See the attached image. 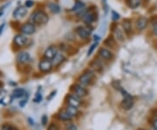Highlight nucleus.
<instances>
[{
	"instance_id": "obj_1",
	"label": "nucleus",
	"mask_w": 157,
	"mask_h": 130,
	"mask_svg": "<svg viewBox=\"0 0 157 130\" xmlns=\"http://www.w3.org/2000/svg\"><path fill=\"white\" fill-rule=\"evenodd\" d=\"M31 21L33 25H43L48 22V16L46 12L42 11H39L34 12L31 16Z\"/></svg>"
},
{
	"instance_id": "obj_2",
	"label": "nucleus",
	"mask_w": 157,
	"mask_h": 130,
	"mask_svg": "<svg viewBox=\"0 0 157 130\" xmlns=\"http://www.w3.org/2000/svg\"><path fill=\"white\" fill-rule=\"evenodd\" d=\"M122 93H123V99H122V101H121V107H122V109H124V110H130L132 107H133V106H134V99H133V97L130 95V94H128L127 93H126L125 91H122Z\"/></svg>"
},
{
	"instance_id": "obj_3",
	"label": "nucleus",
	"mask_w": 157,
	"mask_h": 130,
	"mask_svg": "<svg viewBox=\"0 0 157 130\" xmlns=\"http://www.w3.org/2000/svg\"><path fill=\"white\" fill-rule=\"evenodd\" d=\"M93 78H94V73H92L91 71H86L78 78V81L81 86H85L89 85V83L92 81Z\"/></svg>"
},
{
	"instance_id": "obj_4",
	"label": "nucleus",
	"mask_w": 157,
	"mask_h": 130,
	"mask_svg": "<svg viewBox=\"0 0 157 130\" xmlns=\"http://www.w3.org/2000/svg\"><path fill=\"white\" fill-rule=\"evenodd\" d=\"M83 22L87 25H90L91 24H93L95 19H96V16L94 12H86V11H83L82 14L80 15Z\"/></svg>"
},
{
	"instance_id": "obj_5",
	"label": "nucleus",
	"mask_w": 157,
	"mask_h": 130,
	"mask_svg": "<svg viewBox=\"0 0 157 130\" xmlns=\"http://www.w3.org/2000/svg\"><path fill=\"white\" fill-rule=\"evenodd\" d=\"M76 33L81 38H87L91 33H92V29L89 27H83V26H78L76 28Z\"/></svg>"
},
{
	"instance_id": "obj_6",
	"label": "nucleus",
	"mask_w": 157,
	"mask_h": 130,
	"mask_svg": "<svg viewBox=\"0 0 157 130\" xmlns=\"http://www.w3.org/2000/svg\"><path fill=\"white\" fill-rule=\"evenodd\" d=\"M52 65H52V62L51 60H41L39 63V68L43 73H48V72H50L52 70Z\"/></svg>"
},
{
	"instance_id": "obj_7",
	"label": "nucleus",
	"mask_w": 157,
	"mask_h": 130,
	"mask_svg": "<svg viewBox=\"0 0 157 130\" xmlns=\"http://www.w3.org/2000/svg\"><path fill=\"white\" fill-rule=\"evenodd\" d=\"M74 94L78 98H84L87 95V90L80 84H76L74 86Z\"/></svg>"
},
{
	"instance_id": "obj_8",
	"label": "nucleus",
	"mask_w": 157,
	"mask_h": 130,
	"mask_svg": "<svg viewBox=\"0 0 157 130\" xmlns=\"http://www.w3.org/2000/svg\"><path fill=\"white\" fill-rule=\"evenodd\" d=\"M57 53H58V51H57V48L55 46H50L46 50V52L44 53V56H45L46 60H52Z\"/></svg>"
},
{
	"instance_id": "obj_9",
	"label": "nucleus",
	"mask_w": 157,
	"mask_h": 130,
	"mask_svg": "<svg viewBox=\"0 0 157 130\" xmlns=\"http://www.w3.org/2000/svg\"><path fill=\"white\" fill-rule=\"evenodd\" d=\"M35 31H36L35 25L31 23L25 24L21 28V32L25 35H31V34L35 33Z\"/></svg>"
},
{
	"instance_id": "obj_10",
	"label": "nucleus",
	"mask_w": 157,
	"mask_h": 130,
	"mask_svg": "<svg viewBox=\"0 0 157 130\" xmlns=\"http://www.w3.org/2000/svg\"><path fill=\"white\" fill-rule=\"evenodd\" d=\"M27 14V10L24 6H19L13 12V17L17 19H20Z\"/></svg>"
},
{
	"instance_id": "obj_11",
	"label": "nucleus",
	"mask_w": 157,
	"mask_h": 130,
	"mask_svg": "<svg viewBox=\"0 0 157 130\" xmlns=\"http://www.w3.org/2000/svg\"><path fill=\"white\" fill-rule=\"evenodd\" d=\"M28 38L24 35H17L14 38V43L17 46H25L27 45Z\"/></svg>"
},
{
	"instance_id": "obj_12",
	"label": "nucleus",
	"mask_w": 157,
	"mask_h": 130,
	"mask_svg": "<svg viewBox=\"0 0 157 130\" xmlns=\"http://www.w3.org/2000/svg\"><path fill=\"white\" fill-rule=\"evenodd\" d=\"M67 102L70 106H73V107H78L80 106L79 98L77 97L75 94H70L67 97Z\"/></svg>"
},
{
	"instance_id": "obj_13",
	"label": "nucleus",
	"mask_w": 157,
	"mask_h": 130,
	"mask_svg": "<svg viewBox=\"0 0 157 130\" xmlns=\"http://www.w3.org/2000/svg\"><path fill=\"white\" fill-rule=\"evenodd\" d=\"M31 60V56L29 53L27 52H20L19 54H17V60L19 62V63H22V64H25V63H27L29 62Z\"/></svg>"
},
{
	"instance_id": "obj_14",
	"label": "nucleus",
	"mask_w": 157,
	"mask_h": 130,
	"mask_svg": "<svg viewBox=\"0 0 157 130\" xmlns=\"http://www.w3.org/2000/svg\"><path fill=\"white\" fill-rule=\"evenodd\" d=\"M99 54L103 60H109L113 58V53L110 52L108 49L101 48L99 52Z\"/></svg>"
},
{
	"instance_id": "obj_15",
	"label": "nucleus",
	"mask_w": 157,
	"mask_h": 130,
	"mask_svg": "<svg viewBox=\"0 0 157 130\" xmlns=\"http://www.w3.org/2000/svg\"><path fill=\"white\" fill-rule=\"evenodd\" d=\"M65 60V58L63 55V53L58 52L56 54V56L54 57V59L52 60V65H54V66H58L59 65H60Z\"/></svg>"
},
{
	"instance_id": "obj_16",
	"label": "nucleus",
	"mask_w": 157,
	"mask_h": 130,
	"mask_svg": "<svg viewBox=\"0 0 157 130\" xmlns=\"http://www.w3.org/2000/svg\"><path fill=\"white\" fill-rule=\"evenodd\" d=\"M147 25H148V18H146V17H141L136 22V27L140 31L145 29Z\"/></svg>"
},
{
	"instance_id": "obj_17",
	"label": "nucleus",
	"mask_w": 157,
	"mask_h": 130,
	"mask_svg": "<svg viewBox=\"0 0 157 130\" xmlns=\"http://www.w3.org/2000/svg\"><path fill=\"white\" fill-rule=\"evenodd\" d=\"M59 118H60V120H61L63 121H68L73 119V116L68 114L66 111H63L59 114Z\"/></svg>"
},
{
	"instance_id": "obj_18",
	"label": "nucleus",
	"mask_w": 157,
	"mask_h": 130,
	"mask_svg": "<svg viewBox=\"0 0 157 130\" xmlns=\"http://www.w3.org/2000/svg\"><path fill=\"white\" fill-rule=\"evenodd\" d=\"M126 4L131 9H136L141 4V0H126Z\"/></svg>"
},
{
	"instance_id": "obj_19",
	"label": "nucleus",
	"mask_w": 157,
	"mask_h": 130,
	"mask_svg": "<svg viewBox=\"0 0 157 130\" xmlns=\"http://www.w3.org/2000/svg\"><path fill=\"white\" fill-rule=\"evenodd\" d=\"M65 111L68 113L69 114H71L73 117V116H76L78 114V107H73V106H70L68 105L65 108Z\"/></svg>"
},
{
	"instance_id": "obj_20",
	"label": "nucleus",
	"mask_w": 157,
	"mask_h": 130,
	"mask_svg": "<svg viewBox=\"0 0 157 130\" xmlns=\"http://www.w3.org/2000/svg\"><path fill=\"white\" fill-rule=\"evenodd\" d=\"M122 28H123V30L126 32V33H130L131 28H132V25H131V21H130V20H128V19H125V20H123V22H122Z\"/></svg>"
},
{
	"instance_id": "obj_21",
	"label": "nucleus",
	"mask_w": 157,
	"mask_h": 130,
	"mask_svg": "<svg viewBox=\"0 0 157 130\" xmlns=\"http://www.w3.org/2000/svg\"><path fill=\"white\" fill-rule=\"evenodd\" d=\"M25 94V91L23 88H16L12 93V96L14 98L23 97Z\"/></svg>"
},
{
	"instance_id": "obj_22",
	"label": "nucleus",
	"mask_w": 157,
	"mask_h": 130,
	"mask_svg": "<svg viewBox=\"0 0 157 130\" xmlns=\"http://www.w3.org/2000/svg\"><path fill=\"white\" fill-rule=\"evenodd\" d=\"M48 8H49V10H50L52 12H54V13H59L60 11V6H59L57 4H55V3H50V4H48Z\"/></svg>"
},
{
	"instance_id": "obj_23",
	"label": "nucleus",
	"mask_w": 157,
	"mask_h": 130,
	"mask_svg": "<svg viewBox=\"0 0 157 130\" xmlns=\"http://www.w3.org/2000/svg\"><path fill=\"white\" fill-rule=\"evenodd\" d=\"M85 7V4H84V3H82L81 1H76V3L74 4V6L72 8V11L73 12H79L82 8H84Z\"/></svg>"
},
{
	"instance_id": "obj_24",
	"label": "nucleus",
	"mask_w": 157,
	"mask_h": 130,
	"mask_svg": "<svg viewBox=\"0 0 157 130\" xmlns=\"http://www.w3.org/2000/svg\"><path fill=\"white\" fill-rule=\"evenodd\" d=\"M115 37H116V38L119 40V41H123V39H124V38H123V34L119 30V29H117L116 31H115Z\"/></svg>"
},
{
	"instance_id": "obj_25",
	"label": "nucleus",
	"mask_w": 157,
	"mask_h": 130,
	"mask_svg": "<svg viewBox=\"0 0 157 130\" xmlns=\"http://www.w3.org/2000/svg\"><path fill=\"white\" fill-rule=\"evenodd\" d=\"M77 126L75 125V124H73V123H71V122H69V123H67L66 125H65V130H77Z\"/></svg>"
},
{
	"instance_id": "obj_26",
	"label": "nucleus",
	"mask_w": 157,
	"mask_h": 130,
	"mask_svg": "<svg viewBox=\"0 0 157 130\" xmlns=\"http://www.w3.org/2000/svg\"><path fill=\"white\" fill-rule=\"evenodd\" d=\"M98 46V42H94V44L90 46V48L88 50V52H87V56H90L91 54H92V52H94V50L95 49V47Z\"/></svg>"
},
{
	"instance_id": "obj_27",
	"label": "nucleus",
	"mask_w": 157,
	"mask_h": 130,
	"mask_svg": "<svg viewBox=\"0 0 157 130\" xmlns=\"http://www.w3.org/2000/svg\"><path fill=\"white\" fill-rule=\"evenodd\" d=\"M47 130H60V128L57 124L55 123H51L49 126H48V129Z\"/></svg>"
},
{
	"instance_id": "obj_28",
	"label": "nucleus",
	"mask_w": 157,
	"mask_h": 130,
	"mask_svg": "<svg viewBox=\"0 0 157 130\" xmlns=\"http://www.w3.org/2000/svg\"><path fill=\"white\" fill-rule=\"evenodd\" d=\"M1 130H17V129H16L14 127H12V126H11V125H9V124H4V125H3L2 129Z\"/></svg>"
},
{
	"instance_id": "obj_29",
	"label": "nucleus",
	"mask_w": 157,
	"mask_h": 130,
	"mask_svg": "<svg viewBox=\"0 0 157 130\" xmlns=\"http://www.w3.org/2000/svg\"><path fill=\"white\" fill-rule=\"evenodd\" d=\"M119 18H120V15L117 12H115L114 11H112V19L113 20H118Z\"/></svg>"
},
{
	"instance_id": "obj_30",
	"label": "nucleus",
	"mask_w": 157,
	"mask_h": 130,
	"mask_svg": "<svg viewBox=\"0 0 157 130\" xmlns=\"http://www.w3.org/2000/svg\"><path fill=\"white\" fill-rule=\"evenodd\" d=\"M41 121H42V124H43L44 126L47 125V121H48V118H47V115H43V117H42V119H41Z\"/></svg>"
},
{
	"instance_id": "obj_31",
	"label": "nucleus",
	"mask_w": 157,
	"mask_h": 130,
	"mask_svg": "<svg viewBox=\"0 0 157 130\" xmlns=\"http://www.w3.org/2000/svg\"><path fill=\"white\" fill-rule=\"evenodd\" d=\"M41 99H42V96H41V94H37V96L36 98L33 99L36 103H39V102H40L41 101Z\"/></svg>"
},
{
	"instance_id": "obj_32",
	"label": "nucleus",
	"mask_w": 157,
	"mask_h": 130,
	"mask_svg": "<svg viewBox=\"0 0 157 130\" xmlns=\"http://www.w3.org/2000/svg\"><path fill=\"white\" fill-rule=\"evenodd\" d=\"M33 4H34V3H33V1H31V0H28V1H26V2H25V6H26V7H31Z\"/></svg>"
},
{
	"instance_id": "obj_33",
	"label": "nucleus",
	"mask_w": 157,
	"mask_h": 130,
	"mask_svg": "<svg viewBox=\"0 0 157 130\" xmlns=\"http://www.w3.org/2000/svg\"><path fill=\"white\" fill-rule=\"evenodd\" d=\"M27 103V99H23V100H21L20 102H19V105H20V107H25V105Z\"/></svg>"
},
{
	"instance_id": "obj_34",
	"label": "nucleus",
	"mask_w": 157,
	"mask_h": 130,
	"mask_svg": "<svg viewBox=\"0 0 157 130\" xmlns=\"http://www.w3.org/2000/svg\"><path fill=\"white\" fill-rule=\"evenodd\" d=\"M153 33H155L156 35H157V23L154 24V26H153Z\"/></svg>"
},
{
	"instance_id": "obj_35",
	"label": "nucleus",
	"mask_w": 157,
	"mask_h": 130,
	"mask_svg": "<svg viewBox=\"0 0 157 130\" xmlns=\"http://www.w3.org/2000/svg\"><path fill=\"white\" fill-rule=\"evenodd\" d=\"M152 125H153V127H154V128L157 130V119L156 120H154V121H153Z\"/></svg>"
},
{
	"instance_id": "obj_36",
	"label": "nucleus",
	"mask_w": 157,
	"mask_h": 130,
	"mask_svg": "<svg viewBox=\"0 0 157 130\" xmlns=\"http://www.w3.org/2000/svg\"><path fill=\"white\" fill-rule=\"evenodd\" d=\"M4 26V24H3V25H1V27H0V34H1V33H2V30H3Z\"/></svg>"
},
{
	"instance_id": "obj_37",
	"label": "nucleus",
	"mask_w": 157,
	"mask_h": 130,
	"mask_svg": "<svg viewBox=\"0 0 157 130\" xmlns=\"http://www.w3.org/2000/svg\"><path fill=\"white\" fill-rule=\"evenodd\" d=\"M1 14H2V13H0V16H1Z\"/></svg>"
}]
</instances>
